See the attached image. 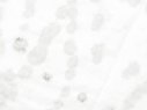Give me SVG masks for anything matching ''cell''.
<instances>
[{
	"label": "cell",
	"mask_w": 147,
	"mask_h": 110,
	"mask_svg": "<svg viewBox=\"0 0 147 110\" xmlns=\"http://www.w3.org/2000/svg\"><path fill=\"white\" fill-rule=\"evenodd\" d=\"M60 30H61V26L60 24H58V23L49 24L48 27H45L42 30V32L40 35V38H38V43L41 45H44V47L49 45L52 42V40L60 32Z\"/></svg>",
	"instance_id": "1"
},
{
	"label": "cell",
	"mask_w": 147,
	"mask_h": 110,
	"mask_svg": "<svg viewBox=\"0 0 147 110\" xmlns=\"http://www.w3.org/2000/svg\"><path fill=\"white\" fill-rule=\"evenodd\" d=\"M47 56H48V48L38 44L35 48H32L28 53V61L34 66H38L45 61Z\"/></svg>",
	"instance_id": "2"
},
{
	"label": "cell",
	"mask_w": 147,
	"mask_h": 110,
	"mask_svg": "<svg viewBox=\"0 0 147 110\" xmlns=\"http://www.w3.org/2000/svg\"><path fill=\"white\" fill-rule=\"evenodd\" d=\"M140 73V65L137 61L131 63L122 73L123 79H130L131 77H137Z\"/></svg>",
	"instance_id": "3"
},
{
	"label": "cell",
	"mask_w": 147,
	"mask_h": 110,
	"mask_svg": "<svg viewBox=\"0 0 147 110\" xmlns=\"http://www.w3.org/2000/svg\"><path fill=\"white\" fill-rule=\"evenodd\" d=\"M103 55H104V44H95L92 48V60L95 65L102 61Z\"/></svg>",
	"instance_id": "4"
},
{
	"label": "cell",
	"mask_w": 147,
	"mask_h": 110,
	"mask_svg": "<svg viewBox=\"0 0 147 110\" xmlns=\"http://www.w3.org/2000/svg\"><path fill=\"white\" fill-rule=\"evenodd\" d=\"M0 94H1V97L5 99V100H12L14 101L16 95H18V90L14 86L9 87V88H6L4 86V84H1V86H0Z\"/></svg>",
	"instance_id": "5"
},
{
	"label": "cell",
	"mask_w": 147,
	"mask_h": 110,
	"mask_svg": "<svg viewBox=\"0 0 147 110\" xmlns=\"http://www.w3.org/2000/svg\"><path fill=\"white\" fill-rule=\"evenodd\" d=\"M104 23V16L100 13L95 14L94 18H93V21H92V26H90V29L93 31H98L101 29V27L103 26Z\"/></svg>",
	"instance_id": "6"
},
{
	"label": "cell",
	"mask_w": 147,
	"mask_h": 110,
	"mask_svg": "<svg viewBox=\"0 0 147 110\" xmlns=\"http://www.w3.org/2000/svg\"><path fill=\"white\" fill-rule=\"evenodd\" d=\"M27 47H28V42H27L24 38H22V37H18V38L14 41V43H13V49H14L16 52H21V53L26 52Z\"/></svg>",
	"instance_id": "7"
},
{
	"label": "cell",
	"mask_w": 147,
	"mask_h": 110,
	"mask_svg": "<svg viewBox=\"0 0 147 110\" xmlns=\"http://www.w3.org/2000/svg\"><path fill=\"white\" fill-rule=\"evenodd\" d=\"M76 51H77V44H76L74 41L68 40V41L65 42V44H64V52H65V55H68L69 57H72V56H74Z\"/></svg>",
	"instance_id": "8"
},
{
	"label": "cell",
	"mask_w": 147,
	"mask_h": 110,
	"mask_svg": "<svg viewBox=\"0 0 147 110\" xmlns=\"http://www.w3.org/2000/svg\"><path fill=\"white\" fill-rule=\"evenodd\" d=\"M31 76H32V68H31V66H29V65L22 66V67L19 70V72H18V77H19L20 79H23V80L29 79Z\"/></svg>",
	"instance_id": "9"
},
{
	"label": "cell",
	"mask_w": 147,
	"mask_h": 110,
	"mask_svg": "<svg viewBox=\"0 0 147 110\" xmlns=\"http://www.w3.org/2000/svg\"><path fill=\"white\" fill-rule=\"evenodd\" d=\"M34 14H35V3L31 1V0H28L26 3V9L23 12V16L26 19H29V18H32Z\"/></svg>",
	"instance_id": "10"
},
{
	"label": "cell",
	"mask_w": 147,
	"mask_h": 110,
	"mask_svg": "<svg viewBox=\"0 0 147 110\" xmlns=\"http://www.w3.org/2000/svg\"><path fill=\"white\" fill-rule=\"evenodd\" d=\"M15 78H16V74L14 73L13 70H7L6 72H3L1 73V79L5 82H13Z\"/></svg>",
	"instance_id": "11"
},
{
	"label": "cell",
	"mask_w": 147,
	"mask_h": 110,
	"mask_svg": "<svg viewBox=\"0 0 147 110\" xmlns=\"http://www.w3.org/2000/svg\"><path fill=\"white\" fill-rule=\"evenodd\" d=\"M56 16H57V19H59V20L66 19V18L68 16V7H67V6H60V7L57 9V12H56Z\"/></svg>",
	"instance_id": "12"
},
{
	"label": "cell",
	"mask_w": 147,
	"mask_h": 110,
	"mask_svg": "<svg viewBox=\"0 0 147 110\" xmlns=\"http://www.w3.org/2000/svg\"><path fill=\"white\" fill-rule=\"evenodd\" d=\"M142 95H144V92H142V89H141V86H139V87H137L132 93H131V99L134 101V102H137V101H139L141 97H142Z\"/></svg>",
	"instance_id": "13"
},
{
	"label": "cell",
	"mask_w": 147,
	"mask_h": 110,
	"mask_svg": "<svg viewBox=\"0 0 147 110\" xmlns=\"http://www.w3.org/2000/svg\"><path fill=\"white\" fill-rule=\"evenodd\" d=\"M78 64H79V58H78V56H72V57H69L68 60H67V66H68V68H71V70H74V68L78 66Z\"/></svg>",
	"instance_id": "14"
},
{
	"label": "cell",
	"mask_w": 147,
	"mask_h": 110,
	"mask_svg": "<svg viewBox=\"0 0 147 110\" xmlns=\"http://www.w3.org/2000/svg\"><path fill=\"white\" fill-rule=\"evenodd\" d=\"M77 27H78V24H77L76 20H71V22L66 26V31L68 34H74L77 30Z\"/></svg>",
	"instance_id": "15"
},
{
	"label": "cell",
	"mask_w": 147,
	"mask_h": 110,
	"mask_svg": "<svg viewBox=\"0 0 147 110\" xmlns=\"http://www.w3.org/2000/svg\"><path fill=\"white\" fill-rule=\"evenodd\" d=\"M78 16V9L76 6H71L68 7V18H71V20H76V18Z\"/></svg>",
	"instance_id": "16"
},
{
	"label": "cell",
	"mask_w": 147,
	"mask_h": 110,
	"mask_svg": "<svg viewBox=\"0 0 147 110\" xmlns=\"http://www.w3.org/2000/svg\"><path fill=\"white\" fill-rule=\"evenodd\" d=\"M134 104H136V102H134L131 97L126 99V100L124 101V110H131V109L134 107Z\"/></svg>",
	"instance_id": "17"
},
{
	"label": "cell",
	"mask_w": 147,
	"mask_h": 110,
	"mask_svg": "<svg viewBox=\"0 0 147 110\" xmlns=\"http://www.w3.org/2000/svg\"><path fill=\"white\" fill-rule=\"evenodd\" d=\"M74 78H76V71L68 68V70L65 72V79H66V80H73Z\"/></svg>",
	"instance_id": "18"
},
{
	"label": "cell",
	"mask_w": 147,
	"mask_h": 110,
	"mask_svg": "<svg viewBox=\"0 0 147 110\" xmlns=\"http://www.w3.org/2000/svg\"><path fill=\"white\" fill-rule=\"evenodd\" d=\"M69 93H71V87H69V86H65V87L61 89L60 96H61L63 99H65V97H67V96L69 95Z\"/></svg>",
	"instance_id": "19"
},
{
	"label": "cell",
	"mask_w": 147,
	"mask_h": 110,
	"mask_svg": "<svg viewBox=\"0 0 147 110\" xmlns=\"http://www.w3.org/2000/svg\"><path fill=\"white\" fill-rule=\"evenodd\" d=\"M77 100L79 102H86L87 101V94L86 93H79L77 96Z\"/></svg>",
	"instance_id": "20"
},
{
	"label": "cell",
	"mask_w": 147,
	"mask_h": 110,
	"mask_svg": "<svg viewBox=\"0 0 147 110\" xmlns=\"http://www.w3.org/2000/svg\"><path fill=\"white\" fill-rule=\"evenodd\" d=\"M63 105H64V102L63 101H55V109L56 110H58V109H60V108H63Z\"/></svg>",
	"instance_id": "21"
},
{
	"label": "cell",
	"mask_w": 147,
	"mask_h": 110,
	"mask_svg": "<svg viewBox=\"0 0 147 110\" xmlns=\"http://www.w3.org/2000/svg\"><path fill=\"white\" fill-rule=\"evenodd\" d=\"M0 53L4 55L5 53V42L1 40V42H0Z\"/></svg>",
	"instance_id": "22"
},
{
	"label": "cell",
	"mask_w": 147,
	"mask_h": 110,
	"mask_svg": "<svg viewBox=\"0 0 147 110\" xmlns=\"http://www.w3.org/2000/svg\"><path fill=\"white\" fill-rule=\"evenodd\" d=\"M141 89H142L144 94H147V80L141 85Z\"/></svg>",
	"instance_id": "23"
},
{
	"label": "cell",
	"mask_w": 147,
	"mask_h": 110,
	"mask_svg": "<svg viewBox=\"0 0 147 110\" xmlns=\"http://www.w3.org/2000/svg\"><path fill=\"white\" fill-rule=\"evenodd\" d=\"M43 79L45 81H50L51 80V74H49V73H44V74H43Z\"/></svg>",
	"instance_id": "24"
},
{
	"label": "cell",
	"mask_w": 147,
	"mask_h": 110,
	"mask_svg": "<svg viewBox=\"0 0 147 110\" xmlns=\"http://www.w3.org/2000/svg\"><path fill=\"white\" fill-rule=\"evenodd\" d=\"M129 4L131 6H133V7H136V6H138L140 4V0H136V1H129Z\"/></svg>",
	"instance_id": "25"
},
{
	"label": "cell",
	"mask_w": 147,
	"mask_h": 110,
	"mask_svg": "<svg viewBox=\"0 0 147 110\" xmlns=\"http://www.w3.org/2000/svg\"><path fill=\"white\" fill-rule=\"evenodd\" d=\"M76 4H77V1H76V0H73V1H72V0H69V1H67V5L71 7V6H76Z\"/></svg>",
	"instance_id": "26"
},
{
	"label": "cell",
	"mask_w": 147,
	"mask_h": 110,
	"mask_svg": "<svg viewBox=\"0 0 147 110\" xmlns=\"http://www.w3.org/2000/svg\"><path fill=\"white\" fill-rule=\"evenodd\" d=\"M20 29H21L22 31H23V30H27V29H28V24H22Z\"/></svg>",
	"instance_id": "27"
},
{
	"label": "cell",
	"mask_w": 147,
	"mask_h": 110,
	"mask_svg": "<svg viewBox=\"0 0 147 110\" xmlns=\"http://www.w3.org/2000/svg\"><path fill=\"white\" fill-rule=\"evenodd\" d=\"M103 110H115V108L114 107H105Z\"/></svg>",
	"instance_id": "28"
},
{
	"label": "cell",
	"mask_w": 147,
	"mask_h": 110,
	"mask_svg": "<svg viewBox=\"0 0 147 110\" xmlns=\"http://www.w3.org/2000/svg\"><path fill=\"white\" fill-rule=\"evenodd\" d=\"M145 12H146V14H147V5H146V8H145Z\"/></svg>",
	"instance_id": "29"
},
{
	"label": "cell",
	"mask_w": 147,
	"mask_h": 110,
	"mask_svg": "<svg viewBox=\"0 0 147 110\" xmlns=\"http://www.w3.org/2000/svg\"><path fill=\"white\" fill-rule=\"evenodd\" d=\"M49 110H50V109H49Z\"/></svg>",
	"instance_id": "30"
}]
</instances>
